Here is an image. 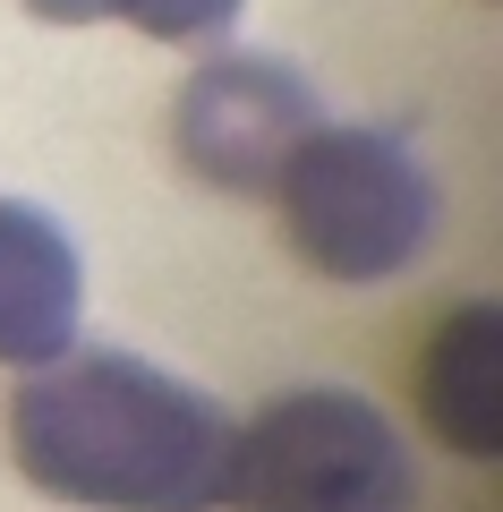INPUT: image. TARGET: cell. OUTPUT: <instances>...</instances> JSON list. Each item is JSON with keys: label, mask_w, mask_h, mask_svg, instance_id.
<instances>
[{"label": "cell", "mask_w": 503, "mask_h": 512, "mask_svg": "<svg viewBox=\"0 0 503 512\" xmlns=\"http://www.w3.org/2000/svg\"><path fill=\"white\" fill-rule=\"evenodd\" d=\"M282 231L290 248L333 282H393L427 256L444 197H435L427 163L384 128H307L290 146L282 180Z\"/></svg>", "instance_id": "2"}, {"label": "cell", "mask_w": 503, "mask_h": 512, "mask_svg": "<svg viewBox=\"0 0 503 512\" xmlns=\"http://www.w3.org/2000/svg\"><path fill=\"white\" fill-rule=\"evenodd\" d=\"M307 128H316V94H307L299 69H282L265 52H222L188 77L171 137H180V163L197 180L256 197V188L282 180L290 146H299Z\"/></svg>", "instance_id": "4"}, {"label": "cell", "mask_w": 503, "mask_h": 512, "mask_svg": "<svg viewBox=\"0 0 503 512\" xmlns=\"http://www.w3.org/2000/svg\"><path fill=\"white\" fill-rule=\"evenodd\" d=\"M86 274L43 205L0 197V367H43L77 342Z\"/></svg>", "instance_id": "5"}, {"label": "cell", "mask_w": 503, "mask_h": 512, "mask_svg": "<svg viewBox=\"0 0 503 512\" xmlns=\"http://www.w3.org/2000/svg\"><path fill=\"white\" fill-rule=\"evenodd\" d=\"M9 461L60 504L214 512L231 478V410L128 350L69 342L9 393Z\"/></svg>", "instance_id": "1"}, {"label": "cell", "mask_w": 503, "mask_h": 512, "mask_svg": "<svg viewBox=\"0 0 503 512\" xmlns=\"http://www.w3.org/2000/svg\"><path fill=\"white\" fill-rule=\"evenodd\" d=\"M418 402L452 453L469 461L503 453V316L495 308L444 316V333L427 342V367H418Z\"/></svg>", "instance_id": "6"}, {"label": "cell", "mask_w": 503, "mask_h": 512, "mask_svg": "<svg viewBox=\"0 0 503 512\" xmlns=\"http://www.w3.org/2000/svg\"><path fill=\"white\" fill-rule=\"evenodd\" d=\"M35 18H52V26H86V18H111V0H26Z\"/></svg>", "instance_id": "8"}, {"label": "cell", "mask_w": 503, "mask_h": 512, "mask_svg": "<svg viewBox=\"0 0 503 512\" xmlns=\"http://www.w3.org/2000/svg\"><path fill=\"white\" fill-rule=\"evenodd\" d=\"M231 512H410L418 470L376 402L359 393H282L231 427Z\"/></svg>", "instance_id": "3"}, {"label": "cell", "mask_w": 503, "mask_h": 512, "mask_svg": "<svg viewBox=\"0 0 503 512\" xmlns=\"http://www.w3.org/2000/svg\"><path fill=\"white\" fill-rule=\"evenodd\" d=\"M111 18H128L154 43H214V35H231L239 0H111Z\"/></svg>", "instance_id": "7"}]
</instances>
